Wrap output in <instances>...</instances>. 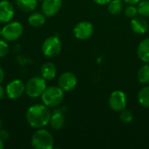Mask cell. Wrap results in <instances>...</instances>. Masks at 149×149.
<instances>
[{"label": "cell", "instance_id": "obj_1", "mask_svg": "<svg viewBox=\"0 0 149 149\" xmlns=\"http://www.w3.org/2000/svg\"><path fill=\"white\" fill-rule=\"evenodd\" d=\"M51 114V111L45 104H35L28 108L25 117L31 127L43 128L49 124Z\"/></svg>", "mask_w": 149, "mask_h": 149}, {"label": "cell", "instance_id": "obj_2", "mask_svg": "<svg viewBox=\"0 0 149 149\" xmlns=\"http://www.w3.org/2000/svg\"><path fill=\"white\" fill-rule=\"evenodd\" d=\"M31 144L34 149H52L54 146V140L49 131L38 128L31 136Z\"/></svg>", "mask_w": 149, "mask_h": 149}, {"label": "cell", "instance_id": "obj_3", "mask_svg": "<svg viewBox=\"0 0 149 149\" xmlns=\"http://www.w3.org/2000/svg\"><path fill=\"white\" fill-rule=\"evenodd\" d=\"M43 103L48 107H56L59 106L64 100V91L59 86L46 87L41 95Z\"/></svg>", "mask_w": 149, "mask_h": 149}, {"label": "cell", "instance_id": "obj_4", "mask_svg": "<svg viewBox=\"0 0 149 149\" xmlns=\"http://www.w3.org/2000/svg\"><path fill=\"white\" fill-rule=\"evenodd\" d=\"M46 89V80L43 77H32L25 85V93L31 98L40 97Z\"/></svg>", "mask_w": 149, "mask_h": 149}, {"label": "cell", "instance_id": "obj_5", "mask_svg": "<svg viewBox=\"0 0 149 149\" xmlns=\"http://www.w3.org/2000/svg\"><path fill=\"white\" fill-rule=\"evenodd\" d=\"M24 31V27L21 23L17 21L8 22L2 28V37L7 41H15L18 39Z\"/></svg>", "mask_w": 149, "mask_h": 149}, {"label": "cell", "instance_id": "obj_6", "mask_svg": "<svg viewBox=\"0 0 149 149\" xmlns=\"http://www.w3.org/2000/svg\"><path fill=\"white\" fill-rule=\"evenodd\" d=\"M42 52L45 57L53 58L59 54L62 50V43L61 40L56 37L52 36L47 38L42 45Z\"/></svg>", "mask_w": 149, "mask_h": 149}, {"label": "cell", "instance_id": "obj_7", "mask_svg": "<svg viewBox=\"0 0 149 149\" xmlns=\"http://www.w3.org/2000/svg\"><path fill=\"white\" fill-rule=\"evenodd\" d=\"M127 104V98L124 92L120 90L113 91L108 100V105L110 108L115 112H120L124 110Z\"/></svg>", "mask_w": 149, "mask_h": 149}, {"label": "cell", "instance_id": "obj_8", "mask_svg": "<svg viewBox=\"0 0 149 149\" xmlns=\"http://www.w3.org/2000/svg\"><path fill=\"white\" fill-rule=\"evenodd\" d=\"M5 92L9 99L17 100L20 98L25 92V85L20 79H13L7 84Z\"/></svg>", "mask_w": 149, "mask_h": 149}, {"label": "cell", "instance_id": "obj_9", "mask_svg": "<svg viewBox=\"0 0 149 149\" xmlns=\"http://www.w3.org/2000/svg\"><path fill=\"white\" fill-rule=\"evenodd\" d=\"M93 33V26L88 21H81L78 23L74 29L73 34L76 38L79 40H86L91 38Z\"/></svg>", "mask_w": 149, "mask_h": 149}, {"label": "cell", "instance_id": "obj_10", "mask_svg": "<svg viewBox=\"0 0 149 149\" xmlns=\"http://www.w3.org/2000/svg\"><path fill=\"white\" fill-rule=\"evenodd\" d=\"M78 80L76 76L70 72H63L59 78H58V86L64 91V92H69L73 90L77 86Z\"/></svg>", "mask_w": 149, "mask_h": 149}, {"label": "cell", "instance_id": "obj_11", "mask_svg": "<svg viewBox=\"0 0 149 149\" xmlns=\"http://www.w3.org/2000/svg\"><path fill=\"white\" fill-rule=\"evenodd\" d=\"M62 7V0H44L42 3V12L48 17L56 15Z\"/></svg>", "mask_w": 149, "mask_h": 149}, {"label": "cell", "instance_id": "obj_12", "mask_svg": "<svg viewBox=\"0 0 149 149\" xmlns=\"http://www.w3.org/2000/svg\"><path fill=\"white\" fill-rule=\"evenodd\" d=\"M14 16V8L12 3L8 0L0 1V22L8 23Z\"/></svg>", "mask_w": 149, "mask_h": 149}, {"label": "cell", "instance_id": "obj_13", "mask_svg": "<svg viewBox=\"0 0 149 149\" xmlns=\"http://www.w3.org/2000/svg\"><path fill=\"white\" fill-rule=\"evenodd\" d=\"M131 28L137 34H145L148 30V23L144 17L135 16L131 20Z\"/></svg>", "mask_w": 149, "mask_h": 149}, {"label": "cell", "instance_id": "obj_14", "mask_svg": "<svg viewBox=\"0 0 149 149\" xmlns=\"http://www.w3.org/2000/svg\"><path fill=\"white\" fill-rule=\"evenodd\" d=\"M49 124L53 130H60L65 125V116L63 113L59 110L53 111L51 114Z\"/></svg>", "mask_w": 149, "mask_h": 149}, {"label": "cell", "instance_id": "obj_15", "mask_svg": "<svg viewBox=\"0 0 149 149\" xmlns=\"http://www.w3.org/2000/svg\"><path fill=\"white\" fill-rule=\"evenodd\" d=\"M41 77L45 80H52L55 78L57 73L56 65L52 62H46L41 66Z\"/></svg>", "mask_w": 149, "mask_h": 149}, {"label": "cell", "instance_id": "obj_16", "mask_svg": "<svg viewBox=\"0 0 149 149\" xmlns=\"http://www.w3.org/2000/svg\"><path fill=\"white\" fill-rule=\"evenodd\" d=\"M137 54L141 61L149 63V38L141 41L138 45Z\"/></svg>", "mask_w": 149, "mask_h": 149}, {"label": "cell", "instance_id": "obj_17", "mask_svg": "<svg viewBox=\"0 0 149 149\" xmlns=\"http://www.w3.org/2000/svg\"><path fill=\"white\" fill-rule=\"evenodd\" d=\"M18 9L24 12H31L37 8L38 0H16Z\"/></svg>", "mask_w": 149, "mask_h": 149}, {"label": "cell", "instance_id": "obj_18", "mask_svg": "<svg viewBox=\"0 0 149 149\" xmlns=\"http://www.w3.org/2000/svg\"><path fill=\"white\" fill-rule=\"evenodd\" d=\"M45 20H46V16L43 12L42 13H40V12H34L28 18L29 24L31 26H34V27L42 26L45 23Z\"/></svg>", "mask_w": 149, "mask_h": 149}, {"label": "cell", "instance_id": "obj_19", "mask_svg": "<svg viewBox=\"0 0 149 149\" xmlns=\"http://www.w3.org/2000/svg\"><path fill=\"white\" fill-rule=\"evenodd\" d=\"M138 100L142 107L149 108V86H144L140 90L138 93Z\"/></svg>", "mask_w": 149, "mask_h": 149}, {"label": "cell", "instance_id": "obj_20", "mask_svg": "<svg viewBox=\"0 0 149 149\" xmlns=\"http://www.w3.org/2000/svg\"><path fill=\"white\" fill-rule=\"evenodd\" d=\"M123 10V0H112L108 3V11L112 15H118Z\"/></svg>", "mask_w": 149, "mask_h": 149}, {"label": "cell", "instance_id": "obj_21", "mask_svg": "<svg viewBox=\"0 0 149 149\" xmlns=\"http://www.w3.org/2000/svg\"><path fill=\"white\" fill-rule=\"evenodd\" d=\"M138 79L141 84L149 83V64L142 65L138 72Z\"/></svg>", "mask_w": 149, "mask_h": 149}, {"label": "cell", "instance_id": "obj_22", "mask_svg": "<svg viewBox=\"0 0 149 149\" xmlns=\"http://www.w3.org/2000/svg\"><path fill=\"white\" fill-rule=\"evenodd\" d=\"M138 13L142 17H149V0H141L137 3Z\"/></svg>", "mask_w": 149, "mask_h": 149}, {"label": "cell", "instance_id": "obj_23", "mask_svg": "<svg viewBox=\"0 0 149 149\" xmlns=\"http://www.w3.org/2000/svg\"><path fill=\"white\" fill-rule=\"evenodd\" d=\"M134 119V115L133 113L128 111V110H122L120 111V120L123 122V123H131L132 120Z\"/></svg>", "mask_w": 149, "mask_h": 149}, {"label": "cell", "instance_id": "obj_24", "mask_svg": "<svg viewBox=\"0 0 149 149\" xmlns=\"http://www.w3.org/2000/svg\"><path fill=\"white\" fill-rule=\"evenodd\" d=\"M124 13L127 17H134L138 13L137 6H135V4H128V6H127L124 10Z\"/></svg>", "mask_w": 149, "mask_h": 149}, {"label": "cell", "instance_id": "obj_25", "mask_svg": "<svg viewBox=\"0 0 149 149\" xmlns=\"http://www.w3.org/2000/svg\"><path fill=\"white\" fill-rule=\"evenodd\" d=\"M9 52H10V48L8 44L4 40L0 39V58L5 57L9 53Z\"/></svg>", "mask_w": 149, "mask_h": 149}, {"label": "cell", "instance_id": "obj_26", "mask_svg": "<svg viewBox=\"0 0 149 149\" xmlns=\"http://www.w3.org/2000/svg\"><path fill=\"white\" fill-rule=\"evenodd\" d=\"M9 137H10V135H9V133L7 132V131H5V130H0V138L4 141H6V140H8L9 139Z\"/></svg>", "mask_w": 149, "mask_h": 149}, {"label": "cell", "instance_id": "obj_27", "mask_svg": "<svg viewBox=\"0 0 149 149\" xmlns=\"http://www.w3.org/2000/svg\"><path fill=\"white\" fill-rule=\"evenodd\" d=\"M112 0H93V2H95L97 4L100 5H105V4H108Z\"/></svg>", "mask_w": 149, "mask_h": 149}, {"label": "cell", "instance_id": "obj_28", "mask_svg": "<svg viewBox=\"0 0 149 149\" xmlns=\"http://www.w3.org/2000/svg\"><path fill=\"white\" fill-rule=\"evenodd\" d=\"M6 95V92H5V89L1 86L0 84V101L3 100V98L5 97Z\"/></svg>", "mask_w": 149, "mask_h": 149}, {"label": "cell", "instance_id": "obj_29", "mask_svg": "<svg viewBox=\"0 0 149 149\" xmlns=\"http://www.w3.org/2000/svg\"><path fill=\"white\" fill-rule=\"evenodd\" d=\"M141 0H123V2L127 3V4H137Z\"/></svg>", "mask_w": 149, "mask_h": 149}, {"label": "cell", "instance_id": "obj_30", "mask_svg": "<svg viewBox=\"0 0 149 149\" xmlns=\"http://www.w3.org/2000/svg\"><path fill=\"white\" fill-rule=\"evenodd\" d=\"M3 79H4V72L3 68L0 66V84L3 81Z\"/></svg>", "mask_w": 149, "mask_h": 149}, {"label": "cell", "instance_id": "obj_31", "mask_svg": "<svg viewBox=\"0 0 149 149\" xmlns=\"http://www.w3.org/2000/svg\"><path fill=\"white\" fill-rule=\"evenodd\" d=\"M4 147V141L0 138V149H3Z\"/></svg>", "mask_w": 149, "mask_h": 149}, {"label": "cell", "instance_id": "obj_32", "mask_svg": "<svg viewBox=\"0 0 149 149\" xmlns=\"http://www.w3.org/2000/svg\"><path fill=\"white\" fill-rule=\"evenodd\" d=\"M2 129V120H1V119H0V130Z\"/></svg>", "mask_w": 149, "mask_h": 149}, {"label": "cell", "instance_id": "obj_33", "mask_svg": "<svg viewBox=\"0 0 149 149\" xmlns=\"http://www.w3.org/2000/svg\"><path fill=\"white\" fill-rule=\"evenodd\" d=\"M1 34H2V28L0 27V35H1Z\"/></svg>", "mask_w": 149, "mask_h": 149}, {"label": "cell", "instance_id": "obj_34", "mask_svg": "<svg viewBox=\"0 0 149 149\" xmlns=\"http://www.w3.org/2000/svg\"><path fill=\"white\" fill-rule=\"evenodd\" d=\"M38 1H42V2H43V1H44V0H38Z\"/></svg>", "mask_w": 149, "mask_h": 149}]
</instances>
